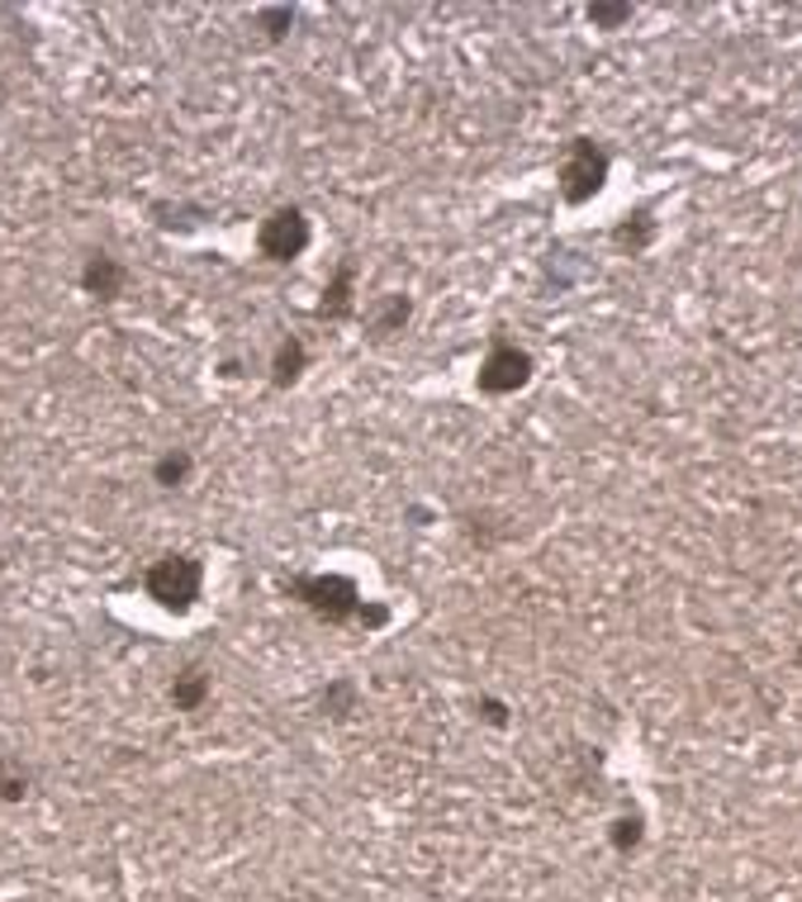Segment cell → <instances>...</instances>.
I'll return each mask as SVG.
<instances>
[{"label":"cell","instance_id":"cell-2","mask_svg":"<svg viewBox=\"0 0 802 902\" xmlns=\"http://www.w3.org/2000/svg\"><path fill=\"white\" fill-rule=\"evenodd\" d=\"M290 594L300 598L304 608H313L323 623H361V590L347 580V575H300L290 584Z\"/></svg>","mask_w":802,"mask_h":902},{"label":"cell","instance_id":"cell-8","mask_svg":"<svg viewBox=\"0 0 802 902\" xmlns=\"http://www.w3.org/2000/svg\"><path fill=\"white\" fill-rule=\"evenodd\" d=\"M204 693H210V675L185 670V675H177V685H171V703H177L181 712H195L204 703Z\"/></svg>","mask_w":802,"mask_h":902},{"label":"cell","instance_id":"cell-15","mask_svg":"<svg viewBox=\"0 0 802 902\" xmlns=\"http://www.w3.org/2000/svg\"><path fill=\"white\" fill-rule=\"evenodd\" d=\"M0 794H6V798H24V779L10 765H0Z\"/></svg>","mask_w":802,"mask_h":902},{"label":"cell","instance_id":"cell-7","mask_svg":"<svg viewBox=\"0 0 802 902\" xmlns=\"http://www.w3.org/2000/svg\"><path fill=\"white\" fill-rule=\"evenodd\" d=\"M352 280H356V266L342 262L338 276H333V285H328L319 314H328V319H347V314H352Z\"/></svg>","mask_w":802,"mask_h":902},{"label":"cell","instance_id":"cell-9","mask_svg":"<svg viewBox=\"0 0 802 902\" xmlns=\"http://www.w3.org/2000/svg\"><path fill=\"white\" fill-rule=\"evenodd\" d=\"M271 371H276V385H290V380H300V371H304V342H300V338H286V342H280Z\"/></svg>","mask_w":802,"mask_h":902},{"label":"cell","instance_id":"cell-6","mask_svg":"<svg viewBox=\"0 0 802 902\" xmlns=\"http://www.w3.org/2000/svg\"><path fill=\"white\" fill-rule=\"evenodd\" d=\"M82 285L96 299H115L124 290V266L109 257V252H90L86 266H82Z\"/></svg>","mask_w":802,"mask_h":902},{"label":"cell","instance_id":"cell-10","mask_svg":"<svg viewBox=\"0 0 802 902\" xmlns=\"http://www.w3.org/2000/svg\"><path fill=\"white\" fill-rule=\"evenodd\" d=\"M655 237V224H651V214H632L627 224L612 233V243L618 247H632V252H646V243Z\"/></svg>","mask_w":802,"mask_h":902},{"label":"cell","instance_id":"cell-13","mask_svg":"<svg viewBox=\"0 0 802 902\" xmlns=\"http://www.w3.org/2000/svg\"><path fill=\"white\" fill-rule=\"evenodd\" d=\"M589 20L599 29H618V24L632 20V6H589Z\"/></svg>","mask_w":802,"mask_h":902},{"label":"cell","instance_id":"cell-3","mask_svg":"<svg viewBox=\"0 0 802 902\" xmlns=\"http://www.w3.org/2000/svg\"><path fill=\"white\" fill-rule=\"evenodd\" d=\"M204 590V565L195 556H162L148 570V594L171 613H185Z\"/></svg>","mask_w":802,"mask_h":902},{"label":"cell","instance_id":"cell-16","mask_svg":"<svg viewBox=\"0 0 802 902\" xmlns=\"http://www.w3.org/2000/svg\"><path fill=\"white\" fill-rule=\"evenodd\" d=\"M637 827H641V821H637V817H632V821H627V817L618 821V831H612V836H618V846H622V850L641 841V831H637Z\"/></svg>","mask_w":802,"mask_h":902},{"label":"cell","instance_id":"cell-4","mask_svg":"<svg viewBox=\"0 0 802 902\" xmlns=\"http://www.w3.org/2000/svg\"><path fill=\"white\" fill-rule=\"evenodd\" d=\"M480 390L484 394H517L532 380V357L523 352L517 342H509V338H499L494 347H490V357L480 361Z\"/></svg>","mask_w":802,"mask_h":902},{"label":"cell","instance_id":"cell-11","mask_svg":"<svg viewBox=\"0 0 802 902\" xmlns=\"http://www.w3.org/2000/svg\"><path fill=\"white\" fill-rule=\"evenodd\" d=\"M185 475H191V456H185V452H167L162 461L152 466V480L162 485V489H177V485H185Z\"/></svg>","mask_w":802,"mask_h":902},{"label":"cell","instance_id":"cell-5","mask_svg":"<svg viewBox=\"0 0 802 902\" xmlns=\"http://www.w3.org/2000/svg\"><path fill=\"white\" fill-rule=\"evenodd\" d=\"M257 247H261V257H271V262H295L309 247V219L300 210H276L271 219H261Z\"/></svg>","mask_w":802,"mask_h":902},{"label":"cell","instance_id":"cell-1","mask_svg":"<svg viewBox=\"0 0 802 902\" xmlns=\"http://www.w3.org/2000/svg\"><path fill=\"white\" fill-rule=\"evenodd\" d=\"M608 152L599 148L594 138H575L570 148H565V157H560V195H565V204H589L594 195L603 190V181H608Z\"/></svg>","mask_w":802,"mask_h":902},{"label":"cell","instance_id":"cell-14","mask_svg":"<svg viewBox=\"0 0 802 902\" xmlns=\"http://www.w3.org/2000/svg\"><path fill=\"white\" fill-rule=\"evenodd\" d=\"M257 20L266 24V34H271V39H280V34H286V29H290V20H295V14H290V10H261Z\"/></svg>","mask_w":802,"mask_h":902},{"label":"cell","instance_id":"cell-12","mask_svg":"<svg viewBox=\"0 0 802 902\" xmlns=\"http://www.w3.org/2000/svg\"><path fill=\"white\" fill-rule=\"evenodd\" d=\"M404 319H408V299H404V295H389L385 305H381V314H375V319H371V328L385 338V332L404 328Z\"/></svg>","mask_w":802,"mask_h":902}]
</instances>
